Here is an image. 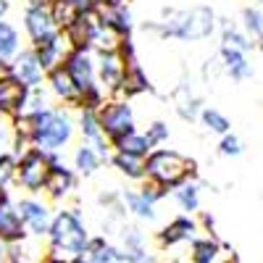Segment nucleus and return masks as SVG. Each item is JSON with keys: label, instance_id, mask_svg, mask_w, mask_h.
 <instances>
[{"label": "nucleus", "instance_id": "f257e3e1", "mask_svg": "<svg viewBox=\"0 0 263 263\" xmlns=\"http://www.w3.org/2000/svg\"><path fill=\"white\" fill-rule=\"evenodd\" d=\"M48 255L66 260V263H74L90 245V232H87L82 216L77 213V208L69 211H58L53 218V227L48 234Z\"/></svg>", "mask_w": 263, "mask_h": 263}, {"label": "nucleus", "instance_id": "f03ea898", "mask_svg": "<svg viewBox=\"0 0 263 263\" xmlns=\"http://www.w3.org/2000/svg\"><path fill=\"white\" fill-rule=\"evenodd\" d=\"M77 135L74 116L61 105H53L32 116V142L42 153H61Z\"/></svg>", "mask_w": 263, "mask_h": 263}, {"label": "nucleus", "instance_id": "7ed1b4c3", "mask_svg": "<svg viewBox=\"0 0 263 263\" xmlns=\"http://www.w3.org/2000/svg\"><path fill=\"white\" fill-rule=\"evenodd\" d=\"M197 171V163L187 156L177 150H168V147H156L145 158V174H147V182L158 184L168 192H174L177 187H182L184 182H190Z\"/></svg>", "mask_w": 263, "mask_h": 263}, {"label": "nucleus", "instance_id": "20e7f679", "mask_svg": "<svg viewBox=\"0 0 263 263\" xmlns=\"http://www.w3.org/2000/svg\"><path fill=\"white\" fill-rule=\"evenodd\" d=\"M98 116H100V126H103V135L108 137V142L135 132V108L129 105V100L111 98L100 108Z\"/></svg>", "mask_w": 263, "mask_h": 263}, {"label": "nucleus", "instance_id": "39448f33", "mask_svg": "<svg viewBox=\"0 0 263 263\" xmlns=\"http://www.w3.org/2000/svg\"><path fill=\"white\" fill-rule=\"evenodd\" d=\"M48 177H50L48 153H42V150L34 147L21 161H16V182L27 192H45Z\"/></svg>", "mask_w": 263, "mask_h": 263}, {"label": "nucleus", "instance_id": "423d86ee", "mask_svg": "<svg viewBox=\"0 0 263 263\" xmlns=\"http://www.w3.org/2000/svg\"><path fill=\"white\" fill-rule=\"evenodd\" d=\"M16 211H18L21 221H24L29 234H34V237H48L50 234L55 213L50 211L48 203L37 200V197H21V200H16Z\"/></svg>", "mask_w": 263, "mask_h": 263}, {"label": "nucleus", "instance_id": "0eeeda50", "mask_svg": "<svg viewBox=\"0 0 263 263\" xmlns=\"http://www.w3.org/2000/svg\"><path fill=\"white\" fill-rule=\"evenodd\" d=\"M63 69L71 74V79L77 82L79 92H87L98 87V58H95V50H69L63 61Z\"/></svg>", "mask_w": 263, "mask_h": 263}, {"label": "nucleus", "instance_id": "6e6552de", "mask_svg": "<svg viewBox=\"0 0 263 263\" xmlns=\"http://www.w3.org/2000/svg\"><path fill=\"white\" fill-rule=\"evenodd\" d=\"M48 163H50V177L45 184V192L50 200H63L69 197L77 187V174L66 166V161L61 158V153H48Z\"/></svg>", "mask_w": 263, "mask_h": 263}, {"label": "nucleus", "instance_id": "1a4fd4ad", "mask_svg": "<svg viewBox=\"0 0 263 263\" xmlns=\"http://www.w3.org/2000/svg\"><path fill=\"white\" fill-rule=\"evenodd\" d=\"M24 29H27L29 40H32V45L58 34V27H55V21L50 16L48 3H27V8H24Z\"/></svg>", "mask_w": 263, "mask_h": 263}, {"label": "nucleus", "instance_id": "9d476101", "mask_svg": "<svg viewBox=\"0 0 263 263\" xmlns=\"http://www.w3.org/2000/svg\"><path fill=\"white\" fill-rule=\"evenodd\" d=\"M95 58H98V84H100V90L108 98H116L119 87H121V79H124L126 63L121 61V55L116 50L114 53H95Z\"/></svg>", "mask_w": 263, "mask_h": 263}, {"label": "nucleus", "instance_id": "9b49d317", "mask_svg": "<svg viewBox=\"0 0 263 263\" xmlns=\"http://www.w3.org/2000/svg\"><path fill=\"white\" fill-rule=\"evenodd\" d=\"M27 227L21 221V216L16 211V203L11 200V195L6 192L0 197V242L6 245H16V242H24L27 239Z\"/></svg>", "mask_w": 263, "mask_h": 263}, {"label": "nucleus", "instance_id": "f8f14e48", "mask_svg": "<svg viewBox=\"0 0 263 263\" xmlns=\"http://www.w3.org/2000/svg\"><path fill=\"white\" fill-rule=\"evenodd\" d=\"M11 77L18 82V84H24L27 90H34V87H42V79H45V69L40 66L37 61V53L32 48L27 50H21L16 55V61L11 63Z\"/></svg>", "mask_w": 263, "mask_h": 263}, {"label": "nucleus", "instance_id": "ddd939ff", "mask_svg": "<svg viewBox=\"0 0 263 263\" xmlns=\"http://www.w3.org/2000/svg\"><path fill=\"white\" fill-rule=\"evenodd\" d=\"M32 50L37 53L40 66L48 74V71L58 69V66H63V61H66V55H69L71 45H69V40H66V34L58 32L50 40H42V42H37V45H32Z\"/></svg>", "mask_w": 263, "mask_h": 263}, {"label": "nucleus", "instance_id": "4468645a", "mask_svg": "<svg viewBox=\"0 0 263 263\" xmlns=\"http://www.w3.org/2000/svg\"><path fill=\"white\" fill-rule=\"evenodd\" d=\"M100 24L114 29L119 37H132V29H135V18H132V8L124 3V0H116V3H108L95 8Z\"/></svg>", "mask_w": 263, "mask_h": 263}, {"label": "nucleus", "instance_id": "2eb2a0df", "mask_svg": "<svg viewBox=\"0 0 263 263\" xmlns=\"http://www.w3.org/2000/svg\"><path fill=\"white\" fill-rule=\"evenodd\" d=\"M197 232H200V227H197V221H195L192 216H177V218H171V221L158 232V242H161V248H174V245H182V242H195Z\"/></svg>", "mask_w": 263, "mask_h": 263}, {"label": "nucleus", "instance_id": "dca6fc26", "mask_svg": "<svg viewBox=\"0 0 263 263\" xmlns=\"http://www.w3.org/2000/svg\"><path fill=\"white\" fill-rule=\"evenodd\" d=\"M29 90L24 84H18L11 74L0 77V116H21L24 114V103H27Z\"/></svg>", "mask_w": 263, "mask_h": 263}, {"label": "nucleus", "instance_id": "f3484780", "mask_svg": "<svg viewBox=\"0 0 263 263\" xmlns=\"http://www.w3.org/2000/svg\"><path fill=\"white\" fill-rule=\"evenodd\" d=\"M45 82H48V90H50L53 98H58V100L66 103V105H77V108H79V103H82V92H79L77 82L71 79V74L66 71L63 66H58V69L48 71Z\"/></svg>", "mask_w": 263, "mask_h": 263}, {"label": "nucleus", "instance_id": "a211bd4d", "mask_svg": "<svg viewBox=\"0 0 263 263\" xmlns=\"http://www.w3.org/2000/svg\"><path fill=\"white\" fill-rule=\"evenodd\" d=\"M227 250L229 245L227 242H218L216 237H197L192 242V253H190V260L192 263H234L227 258Z\"/></svg>", "mask_w": 263, "mask_h": 263}, {"label": "nucleus", "instance_id": "6ab92c4d", "mask_svg": "<svg viewBox=\"0 0 263 263\" xmlns=\"http://www.w3.org/2000/svg\"><path fill=\"white\" fill-rule=\"evenodd\" d=\"M218 58H221L224 74L232 77L234 82H245V79H250L255 74L253 63L248 61V53H242V50H234V48L221 45V48H218Z\"/></svg>", "mask_w": 263, "mask_h": 263}, {"label": "nucleus", "instance_id": "aec40b11", "mask_svg": "<svg viewBox=\"0 0 263 263\" xmlns=\"http://www.w3.org/2000/svg\"><path fill=\"white\" fill-rule=\"evenodd\" d=\"M150 90H153V84H150L147 74L142 71V66L140 63H129L124 69V79H121V87H119L116 98L129 100V98H137L142 92H150Z\"/></svg>", "mask_w": 263, "mask_h": 263}, {"label": "nucleus", "instance_id": "412c9836", "mask_svg": "<svg viewBox=\"0 0 263 263\" xmlns=\"http://www.w3.org/2000/svg\"><path fill=\"white\" fill-rule=\"evenodd\" d=\"M119 260H121V248L111 245L105 237H90L87 250L74 263H119Z\"/></svg>", "mask_w": 263, "mask_h": 263}, {"label": "nucleus", "instance_id": "4be33fe9", "mask_svg": "<svg viewBox=\"0 0 263 263\" xmlns=\"http://www.w3.org/2000/svg\"><path fill=\"white\" fill-rule=\"evenodd\" d=\"M218 29H221V45L234 48V50H242V53L258 50V42L242 27H237L232 18H218Z\"/></svg>", "mask_w": 263, "mask_h": 263}, {"label": "nucleus", "instance_id": "5701e85b", "mask_svg": "<svg viewBox=\"0 0 263 263\" xmlns=\"http://www.w3.org/2000/svg\"><path fill=\"white\" fill-rule=\"evenodd\" d=\"M216 24H218V21H216L213 8H208V6H195V8H190V37H187V42L211 37V34L216 32Z\"/></svg>", "mask_w": 263, "mask_h": 263}, {"label": "nucleus", "instance_id": "b1692460", "mask_svg": "<svg viewBox=\"0 0 263 263\" xmlns=\"http://www.w3.org/2000/svg\"><path fill=\"white\" fill-rule=\"evenodd\" d=\"M48 8H50V16L55 21L58 32H69L79 21V16L84 13V8L77 3V0H50Z\"/></svg>", "mask_w": 263, "mask_h": 263}, {"label": "nucleus", "instance_id": "393cba45", "mask_svg": "<svg viewBox=\"0 0 263 263\" xmlns=\"http://www.w3.org/2000/svg\"><path fill=\"white\" fill-rule=\"evenodd\" d=\"M174 108H177V114L184 119V121H195V119H200V114H203V100L197 98V95H192V90H190V84L187 82H182L177 90H174Z\"/></svg>", "mask_w": 263, "mask_h": 263}, {"label": "nucleus", "instance_id": "a878e982", "mask_svg": "<svg viewBox=\"0 0 263 263\" xmlns=\"http://www.w3.org/2000/svg\"><path fill=\"white\" fill-rule=\"evenodd\" d=\"M111 147H114V153H126V156H140V158H147L153 153L145 132H137V129L124 135V137H119V140H114Z\"/></svg>", "mask_w": 263, "mask_h": 263}, {"label": "nucleus", "instance_id": "bb28decb", "mask_svg": "<svg viewBox=\"0 0 263 263\" xmlns=\"http://www.w3.org/2000/svg\"><path fill=\"white\" fill-rule=\"evenodd\" d=\"M121 200H124V208H126L132 216H137L140 221H156V218H158L156 205L147 203L145 197L140 195V190H124V192H121Z\"/></svg>", "mask_w": 263, "mask_h": 263}, {"label": "nucleus", "instance_id": "cd10ccee", "mask_svg": "<svg viewBox=\"0 0 263 263\" xmlns=\"http://www.w3.org/2000/svg\"><path fill=\"white\" fill-rule=\"evenodd\" d=\"M18 53H21L18 29L13 24H8V21H0V61L13 63Z\"/></svg>", "mask_w": 263, "mask_h": 263}, {"label": "nucleus", "instance_id": "c85d7f7f", "mask_svg": "<svg viewBox=\"0 0 263 263\" xmlns=\"http://www.w3.org/2000/svg\"><path fill=\"white\" fill-rule=\"evenodd\" d=\"M111 163H114V168H119V174H124L126 179H147V174H145V158H140V156L114 153Z\"/></svg>", "mask_w": 263, "mask_h": 263}, {"label": "nucleus", "instance_id": "c756f323", "mask_svg": "<svg viewBox=\"0 0 263 263\" xmlns=\"http://www.w3.org/2000/svg\"><path fill=\"white\" fill-rule=\"evenodd\" d=\"M100 156H98V150L92 145H87L82 142L77 150H74V168L77 174H82V177H92V174L100 168Z\"/></svg>", "mask_w": 263, "mask_h": 263}, {"label": "nucleus", "instance_id": "7c9ffc66", "mask_svg": "<svg viewBox=\"0 0 263 263\" xmlns=\"http://www.w3.org/2000/svg\"><path fill=\"white\" fill-rule=\"evenodd\" d=\"M242 29L258 42V50L263 53V6L242 8Z\"/></svg>", "mask_w": 263, "mask_h": 263}, {"label": "nucleus", "instance_id": "2f4dec72", "mask_svg": "<svg viewBox=\"0 0 263 263\" xmlns=\"http://www.w3.org/2000/svg\"><path fill=\"white\" fill-rule=\"evenodd\" d=\"M200 121H203V126H205L208 132H213V135H218V137L232 135V121H229L221 111H218V108L205 105L203 114H200Z\"/></svg>", "mask_w": 263, "mask_h": 263}, {"label": "nucleus", "instance_id": "473e14b6", "mask_svg": "<svg viewBox=\"0 0 263 263\" xmlns=\"http://www.w3.org/2000/svg\"><path fill=\"white\" fill-rule=\"evenodd\" d=\"M174 197H177V203L182 205V211L195 213L197 208H200V184H197L195 179H190L182 187L174 190Z\"/></svg>", "mask_w": 263, "mask_h": 263}, {"label": "nucleus", "instance_id": "72a5a7b5", "mask_svg": "<svg viewBox=\"0 0 263 263\" xmlns=\"http://www.w3.org/2000/svg\"><path fill=\"white\" fill-rule=\"evenodd\" d=\"M147 250V237L140 227H124L121 229V253H140Z\"/></svg>", "mask_w": 263, "mask_h": 263}, {"label": "nucleus", "instance_id": "f704fd0d", "mask_svg": "<svg viewBox=\"0 0 263 263\" xmlns=\"http://www.w3.org/2000/svg\"><path fill=\"white\" fill-rule=\"evenodd\" d=\"M13 140H16L13 119H11V116H0V158H3V156H11Z\"/></svg>", "mask_w": 263, "mask_h": 263}, {"label": "nucleus", "instance_id": "c9c22d12", "mask_svg": "<svg viewBox=\"0 0 263 263\" xmlns=\"http://www.w3.org/2000/svg\"><path fill=\"white\" fill-rule=\"evenodd\" d=\"M145 137H147L150 147L156 150V147H161L163 142H168L171 129H168V124H166V121H153V124L147 126V132H145Z\"/></svg>", "mask_w": 263, "mask_h": 263}, {"label": "nucleus", "instance_id": "e433bc0d", "mask_svg": "<svg viewBox=\"0 0 263 263\" xmlns=\"http://www.w3.org/2000/svg\"><path fill=\"white\" fill-rule=\"evenodd\" d=\"M242 140H239L234 132L227 137H221V142H218V153H221L224 158H237V156H242Z\"/></svg>", "mask_w": 263, "mask_h": 263}, {"label": "nucleus", "instance_id": "4c0bfd02", "mask_svg": "<svg viewBox=\"0 0 263 263\" xmlns=\"http://www.w3.org/2000/svg\"><path fill=\"white\" fill-rule=\"evenodd\" d=\"M11 182H16V158L3 156L0 158V190H6Z\"/></svg>", "mask_w": 263, "mask_h": 263}, {"label": "nucleus", "instance_id": "58836bf2", "mask_svg": "<svg viewBox=\"0 0 263 263\" xmlns=\"http://www.w3.org/2000/svg\"><path fill=\"white\" fill-rule=\"evenodd\" d=\"M140 195L145 197L147 203H153V205H158L163 197L168 195V190H163V187H158V184H153V182H145L142 187H140Z\"/></svg>", "mask_w": 263, "mask_h": 263}, {"label": "nucleus", "instance_id": "ea45409f", "mask_svg": "<svg viewBox=\"0 0 263 263\" xmlns=\"http://www.w3.org/2000/svg\"><path fill=\"white\" fill-rule=\"evenodd\" d=\"M119 55H121V61L129 66V63H137V48H135V40L132 37H124L121 40V45H119V50H116Z\"/></svg>", "mask_w": 263, "mask_h": 263}, {"label": "nucleus", "instance_id": "a19ab883", "mask_svg": "<svg viewBox=\"0 0 263 263\" xmlns=\"http://www.w3.org/2000/svg\"><path fill=\"white\" fill-rule=\"evenodd\" d=\"M200 221H203V227H205L208 237H216V218H213L211 213H203V216H200Z\"/></svg>", "mask_w": 263, "mask_h": 263}, {"label": "nucleus", "instance_id": "79ce46f5", "mask_svg": "<svg viewBox=\"0 0 263 263\" xmlns=\"http://www.w3.org/2000/svg\"><path fill=\"white\" fill-rule=\"evenodd\" d=\"M6 258H8V245L0 242V263H6Z\"/></svg>", "mask_w": 263, "mask_h": 263}, {"label": "nucleus", "instance_id": "37998d69", "mask_svg": "<svg viewBox=\"0 0 263 263\" xmlns=\"http://www.w3.org/2000/svg\"><path fill=\"white\" fill-rule=\"evenodd\" d=\"M6 13H8V0H0V21H3Z\"/></svg>", "mask_w": 263, "mask_h": 263}, {"label": "nucleus", "instance_id": "c03bdc74", "mask_svg": "<svg viewBox=\"0 0 263 263\" xmlns=\"http://www.w3.org/2000/svg\"><path fill=\"white\" fill-rule=\"evenodd\" d=\"M108 3H116V0H92V6L100 8V6H108Z\"/></svg>", "mask_w": 263, "mask_h": 263}, {"label": "nucleus", "instance_id": "a18cd8bd", "mask_svg": "<svg viewBox=\"0 0 263 263\" xmlns=\"http://www.w3.org/2000/svg\"><path fill=\"white\" fill-rule=\"evenodd\" d=\"M6 192H8V190H0V197H3V195H6Z\"/></svg>", "mask_w": 263, "mask_h": 263}, {"label": "nucleus", "instance_id": "49530a36", "mask_svg": "<svg viewBox=\"0 0 263 263\" xmlns=\"http://www.w3.org/2000/svg\"><path fill=\"white\" fill-rule=\"evenodd\" d=\"M255 3H260V6H263V0H255Z\"/></svg>", "mask_w": 263, "mask_h": 263}, {"label": "nucleus", "instance_id": "de8ad7c7", "mask_svg": "<svg viewBox=\"0 0 263 263\" xmlns=\"http://www.w3.org/2000/svg\"><path fill=\"white\" fill-rule=\"evenodd\" d=\"M234 263H237V260H234Z\"/></svg>", "mask_w": 263, "mask_h": 263}]
</instances>
